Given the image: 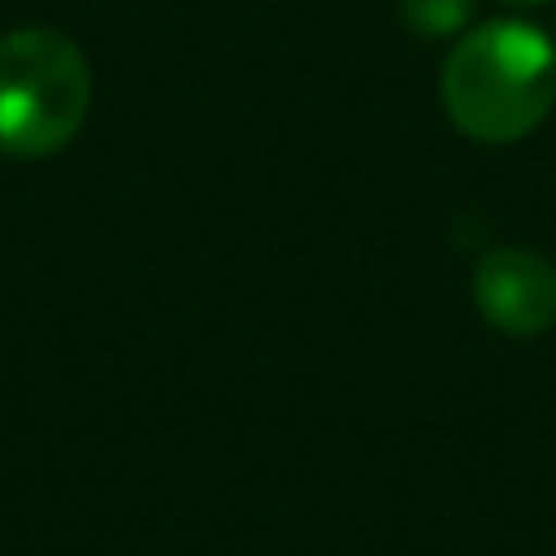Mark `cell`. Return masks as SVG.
<instances>
[{
    "mask_svg": "<svg viewBox=\"0 0 556 556\" xmlns=\"http://www.w3.org/2000/svg\"><path fill=\"white\" fill-rule=\"evenodd\" d=\"M552 45H556V39H552Z\"/></svg>",
    "mask_w": 556,
    "mask_h": 556,
    "instance_id": "6",
    "label": "cell"
},
{
    "mask_svg": "<svg viewBox=\"0 0 556 556\" xmlns=\"http://www.w3.org/2000/svg\"><path fill=\"white\" fill-rule=\"evenodd\" d=\"M473 15V0H401V20L425 39L459 35Z\"/></svg>",
    "mask_w": 556,
    "mask_h": 556,
    "instance_id": "4",
    "label": "cell"
},
{
    "mask_svg": "<svg viewBox=\"0 0 556 556\" xmlns=\"http://www.w3.org/2000/svg\"><path fill=\"white\" fill-rule=\"evenodd\" d=\"M508 5H547V0H508Z\"/></svg>",
    "mask_w": 556,
    "mask_h": 556,
    "instance_id": "5",
    "label": "cell"
},
{
    "mask_svg": "<svg viewBox=\"0 0 556 556\" xmlns=\"http://www.w3.org/2000/svg\"><path fill=\"white\" fill-rule=\"evenodd\" d=\"M444 113L473 142H518L556 103V45L538 25L493 20L444 59Z\"/></svg>",
    "mask_w": 556,
    "mask_h": 556,
    "instance_id": "1",
    "label": "cell"
},
{
    "mask_svg": "<svg viewBox=\"0 0 556 556\" xmlns=\"http://www.w3.org/2000/svg\"><path fill=\"white\" fill-rule=\"evenodd\" d=\"M93 103L88 59L59 29L25 25L0 35V152L54 156L78 137Z\"/></svg>",
    "mask_w": 556,
    "mask_h": 556,
    "instance_id": "2",
    "label": "cell"
},
{
    "mask_svg": "<svg viewBox=\"0 0 556 556\" xmlns=\"http://www.w3.org/2000/svg\"><path fill=\"white\" fill-rule=\"evenodd\" d=\"M473 303L498 332L538 337L556 323V269L532 250H489L473 264Z\"/></svg>",
    "mask_w": 556,
    "mask_h": 556,
    "instance_id": "3",
    "label": "cell"
}]
</instances>
